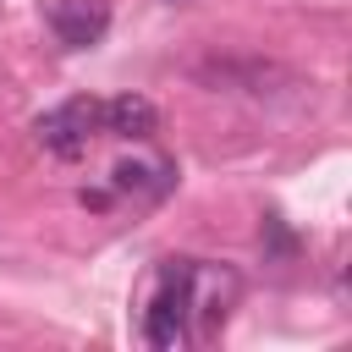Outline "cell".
I'll list each match as a JSON object with an SVG mask.
<instances>
[{
	"label": "cell",
	"mask_w": 352,
	"mask_h": 352,
	"mask_svg": "<svg viewBox=\"0 0 352 352\" xmlns=\"http://www.w3.org/2000/svg\"><path fill=\"white\" fill-rule=\"evenodd\" d=\"M99 132H116L126 143H143V138L160 132V110H154L148 94H116V99L99 104Z\"/></svg>",
	"instance_id": "obj_5"
},
{
	"label": "cell",
	"mask_w": 352,
	"mask_h": 352,
	"mask_svg": "<svg viewBox=\"0 0 352 352\" xmlns=\"http://www.w3.org/2000/svg\"><path fill=\"white\" fill-rule=\"evenodd\" d=\"M50 33L66 44V50H88V44H99L104 38V28H110V6L104 0H50Z\"/></svg>",
	"instance_id": "obj_4"
},
{
	"label": "cell",
	"mask_w": 352,
	"mask_h": 352,
	"mask_svg": "<svg viewBox=\"0 0 352 352\" xmlns=\"http://www.w3.org/2000/svg\"><path fill=\"white\" fill-rule=\"evenodd\" d=\"M192 77L209 94H248V99H275L286 88H302L292 66L264 60V55H209V60L192 66Z\"/></svg>",
	"instance_id": "obj_1"
},
{
	"label": "cell",
	"mask_w": 352,
	"mask_h": 352,
	"mask_svg": "<svg viewBox=\"0 0 352 352\" xmlns=\"http://www.w3.org/2000/svg\"><path fill=\"white\" fill-rule=\"evenodd\" d=\"M170 165H160V160H121L116 170H110V187L116 192H143V198H160L165 187H170Z\"/></svg>",
	"instance_id": "obj_6"
},
{
	"label": "cell",
	"mask_w": 352,
	"mask_h": 352,
	"mask_svg": "<svg viewBox=\"0 0 352 352\" xmlns=\"http://www.w3.org/2000/svg\"><path fill=\"white\" fill-rule=\"evenodd\" d=\"M94 132H99V99H94V94H72V99L50 104V110L33 121L38 148L55 154V160H77Z\"/></svg>",
	"instance_id": "obj_3"
},
{
	"label": "cell",
	"mask_w": 352,
	"mask_h": 352,
	"mask_svg": "<svg viewBox=\"0 0 352 352\" xmlns=\"http://www.w3.org/2000/svg\"><path fill=\"white\" fill-rule=\"evenodd\" d=\"M187 314H192V264L176 258V264H165V275H160V286H154V297H148L143 341L160 346V352L182 346V336H187Z\"/></svg>",
	"instance_id": "obj_2"
}]
</instances>
